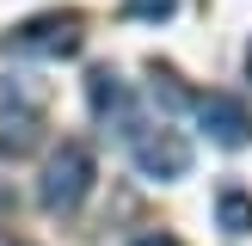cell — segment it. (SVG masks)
Masks as SVG:
<instances>
[{
	"instance_id": "obj_2",
	"label": "cell",
	"mask_w": 252,
	"mask_h": 246,
	"mask_svg": "<svg viewBox=\"0 0 252 246\" xmlns=\"http://www.w3.org/2000/svg\"><path fill=\"white\" fill-rule=\"evenodd\" d=\"M86 191H93V154H86V142H62L43 166V191L37 197H43L49 215H74L86 203Z\"/></svg>"
},
{
	"instance_id": "obj_9",
	"label": "cell",
	"mask_w": 252,
	"mask_h": 246,
	"mask_svg": "<svg viewBox=\"0 0 252 246\" xmlns=\"http://www.w3.org/2000/svg\"><path fill=\"white\" fill-rule=\"evenodd\" d=\"M129 246H179L172 234H142V240H129Z\"/></svg>"
},
{
	"instance_id": "obj_3",
	"label": "cell",
	"mask_w": 252,
	"mask_h": 246,
	"mask_svg": "<svg viewBox=\"0 0 252 246\" xmlns=\"http://www.w3.org/2000/svg\"><path fill=\"white\" fill-rule=\"evenodd\" d=\"M135 172L142 179H185L191 172V142H185L179 129H142L135 135Z\"/></svg>"
},
{
	"instance_id": "obj_11",
	"label": "cell",
	"mask_w": 252,
	"mask_h": 246,
	"mask_svg": "<svg viewBox=\"0 0 252 246\" xmlns=\"http://www.w3.org/2000/svg\"><path fill=\"white\" fill-rule=\"evenodd\" d=\"M246 74H252V49H246Z\"/></svg>"
},
{
	"instance_id": "obj_6",
	"label": "cell",
	"mask_w": 252,
	"mask_h": 246,
	"mask_svg": "<svg viewBox=\"0 0 252 246\" xmlns=\"http://www.w3.org/2000/svg\"><path fill=\"white\" fill-rule=\"evenodd\" d=\"M216 221H221V234H252V197L240 184H228L216 197Z\"/></svg>"
},
{
	"instance_id": "obj_10",
	"label": "cell",
	"mask_w": 252,
	"mask_h": 246,
	"mask_svg": "<svg viewBox=\"0 0 252 246\" xmlns=\"http://www.w3.org/2000/svg\"><path fill=\"white\" fill-rule=\"evenodd\" d=\"M0 246H19V240H12V234H0Z\"/></svg>"
},
{
	"instance_id": "obj_7",
	"label": "cell",
	"mask_w": 252,
	"mask_h": 246,
	"mask_svg": "<svg viewBox=\"0 0 252 246\" xmlns=\"http://www.w3.org/2000/svg\"><path fill=\"white\" fill-rule=\"evenodd\" d=\"M31 148H37V117L25 111V117H12L6 129H0V154H12V160H19V154H31Z\"/></svg>"
},
{
	"instance_id": "obj_8",
	"label": "cell",
	"mask_w": 252,
	"mask_h": 246,
	"mask_svg": "<svg viewBox=\"0 0 252 246\" xmlns=\"http://www.w3.org/2000/svg\"><path fill=\"white\" fill-rule=\"evenodd\" d=\"M123 12H129V19H172L179 0H123Z\"/></svg>"
},
{
	"instance_id": "obj_1",
	"label": "cell",
	"mask_w": 252,
	"mask_h": 246,
	"mask_svg": "<svg viewBox=\"0 0 252 246\" xmlns=\"http://www.w3.org/2000/svg\"><path fill=\"white\" fill-rule=\"evenodd\" d=\"M80 43H86V19L80 12H37V19H25L19 31L6 37V56H43V62H62V56H80Z\"/></svg>"
},
{
	"instance_id": "obj_12",
	"label": "cell",
	"mask_w": 252,
	"mask_h": 246,
	"mask_svg": "<svg viewBox=\"0 0 252 246\" xmlns=\"http://www.w3.org/2000/svg\"><path fill=\"white\" fill-rule=\"evenodd\" d=\"M0 203H12V197H6V191H0Z\"/></svg>"
},
{
	"instance_id": "obj_4",
	"label": "cell",
	"mask_w": 252,
	"mask_h": 246,
	"mask_svg": "<svg viewBox=\"0 0 252 246\" xmlns=\"http://www.w3.org/2000/svg\"><path fill=\"white\" fill-rule=\"evenodd\" d=\"M197 123H203V135L216 148H246L252 142V117L234 92H203L197 98Z\"/></svg>"
},
{
	"instance_id": "obj_5",
	"label": "cell",
	"mask_w": 252,
	"mask_h": 246,
	"mask_svg": "<svg viewBox=\"0 0 252 246\" xmlns=\"http://www.w3.org/2000/svg\"><path fill=\"white\" fill-rule=\"evenodd\" d=\"M86 92H93V111H98V123H105V129L129 135V142L142 135V129H135V105H129V86H123L111 68H93V74H86Z\"/></svg>"
}]
</instances>
